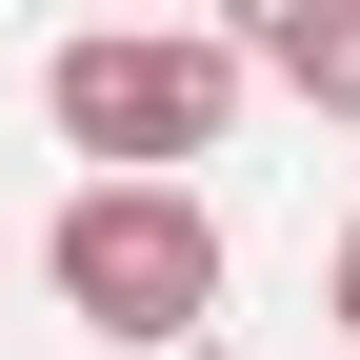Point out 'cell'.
I'll list each match as a JSON object with an SVG mask.
<instances>
[{
    "label": "cell",
    "mask_w": 360,
    "mask_h": 360,
    "mask_svg": "<svg viewBox=\"0 0 360 360\" xmlns=\"http://www.w3.org/2000/svg\"><path fill=\"white\" fill-rule=\"evenodd\" d=\"M240 80H300L321 120H360V0H260L240 20Z\"/></svg>",
    "instance_id": "cell-3"
},
{
    "label": "cell",
    "mask_w": 360,
    "mask_h": 360,
    "mask_svg": "<svg viewBox=\"0 0 360 360\" xmlns=\"http://www.w3.org/2000/svg\"><path fill=\"white\" fill-rule=\"evenodd\" d=\"M340 340H360V240H340Z\"/></svg>",
    "instance_id": "cell-4"
},
{
    "label": "cell",
    "mask_w": 360,
    "mask_h": 360,
    "mask_svg": "<svg viewBox=\"0 0 360 360\" xmlns=\"http://www.w3.org/2000/svg\"><path fill=\"white\" fill-rule=\"evenodd\" d=\"M60 141L101 160V180H180V160H220V120H240V40H180V20H101V40H60Z\"/></svg>",
    "instance_id": "cell-1"
},
{
    "label": "cell",
    "mask_w": 360,
    "mask_h": 360,
    "mask_svg": "<svg viewBox=\"0 0 360 360\" xmlns=\"http://www.w3.org/2000/svg\"><path fill=\"white\" fill-rule=\"evenodd\" d=\"M40 260H60V300H80L101 340H200V321H220V220L180 200V180H80Z\"/></svg>",
    "instance_id": "cell-2"
}]
</instances>
